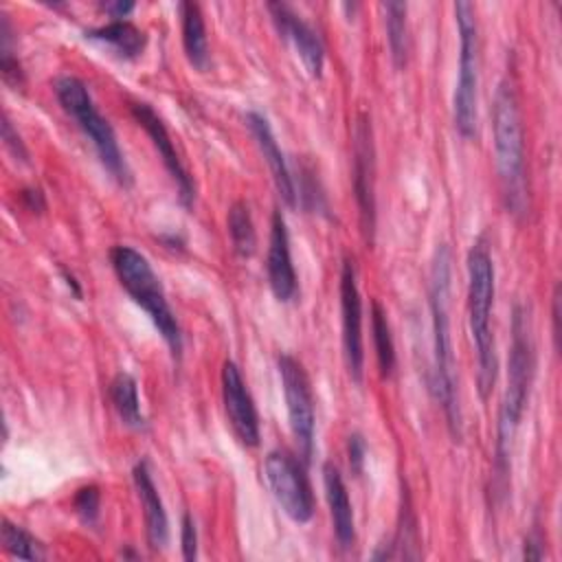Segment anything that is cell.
Returning <instances> with one entry per match:
<instances>
[{
    "label": "cell",
    "mask_w": 562,
    "mask_h": 562,
    "mask_svg": "<svg viewBox=\"0 0 562 562\" xmlns=\"http://www.w3.org/2000/svg\"><path fill=\"white\" fill-rule=\"evenodd\" d=\"M353 193L360 211V224L364 237L371 241L375 231V149L371 121L364 112L356 116L353 123Z\"/></svg>",
    "instance_id": "11"
},
{
    "label": "cell",
    "mask_w": 562,
    "mask_h": 562,
    "mask_svg": "<svg viewBox=\"0 0 562 562\" xmlns=\"http://www.w3.org/2000/svg\"><path fill=\"white\" fill-rule=\"evenodd\" d=\"M551 321H553V345L555 349H560V283H555L553 296H551Z\"/></svg>",
    "instance_id": "32"
},
{
    "label": "cell",
    "mask_w": 562,
    "mask_h": 562,
    "mask_svg": "<svg viewBox=\"0 0 562 562\" xmlns=\"http://www.w3.org/2000/svg\"><path fill=\"white\" fill-rule=\"evenodd\" d=\"M380 9L384 13L391 59L395 68H404L408 59V22H406L408 7L404 2H382Z\"/></svg>",
    "instance_id": "22"
},
{
    "label": "cell",
    "mask_w": 562,
    "mask_h": 562,
    "mask_svg": "<svg viewBox=\"0 0 562 562\" xmlns=\"http://www.w3.org/2000/svg\"><path fill=\"white\" fill-rule=\"evenodd\" d=\"M347 454H349V468L353 474H362L364 459H367V443L360 432H351L347 439Z\"/></svg>",
    "instance_id": "30"
},
{
    "label": "cell",
    "mask_w": 562,
    "mask_h": 562,
    "mask_svg": "<svg viewBox=\"0 0 562 562\" xmlns=\"http://www.w3.org/2000/svg\"><path fill=\"white\" fill-rule=\"evenodd\" d=\"M246 125H248L255 143H257L263 160L268 162V169L272 173V182H274L281 200L290 209H294L299 204V200H296V184H294V178H292L290 167L285 162V156H283L277 138H274L270 121L266 119V114H261L257 110H250V112H246Z\"/></svg>",
    "instance_id": "16"
},
{
    "label": "cell",
    "mask_w": 562,
    "mask_h": 562,
    "mask_svg": "<svg viewBox=\"0 0 562 562\" xmlns=\"http://www.w3.org/2000/svg\"><path fill=\"white\" fill-rule=\"evenodd\" d=\"M86 37L108 46L112 53H116L123 59H136L147 44L145 33L130 20H112L103 26L86 31Z\"/></svg>",
    "instance_id": "20"
},
{
    "label": "cell",
    "mask_w": 562,
    "mask_h": 562,
    "mask_svg": "<svg viewBox=\"0 0 562 562\" xmlns=\"http://www.w3.org/2000/svg\"><path fill=\"white\" fill-rule=\"evenodd\" d=\"M494 158L505 209L522 217L529 209L527 176H525V136L520 123L518 99L509 79H503L494 92L492 105Z\"/></svg>",
    "instance_id": "3"
},
{
    "label": "cell",
    "mask_w": 562,
    "mask_h": 562,
    "mask_svg": "<svg viewBox=\"0 0 562 562\" xmlns=\"http://www.w3.org/2000/svg\"><path fill=\"white\" fill-rule=\"evenodd\" d=\"M323 487H325V498H327V505H329V516H331L336 542L342 549H349L356 540L353 509H351V501H349L345 479H342L340 470L329 461L323 465Z\"/></svg>",
    "instance_id": "18"
},
{
    "label": "cell",
    "mask_w": 562,
    "mask_h": 562,
    "mask_svg": "<svg viewBox=\"0 0 562 562\" xmlns=\"http://www.w3.org/2000/svg\"><path fill=\"white\" fill-rule=\"evenodd\" d=\"M180 547H182V558L187 562H193L198 558V529H195V522L189 514H182Z\"/></svg>",
    "instance_id": "29"
},
{
    "label": "cell",
    "mask_w": 562,
    "mask_h": 562,
    "mask_svg": "<svg viewBox=\"0 0 562 562\" xmlns=\"http://www.w3.org/2000/svg\"><path fill=\"white\" fill-rule=\"evenodd\" d=\"M110 263L121 288L127 296L149 316L156 331L165 340L173 360L182 356V329L167 301L160 277L154 272L151 263L143 252L132 246H114L110 250Z\"/></svg>",
    "instance_id": "5"
},
{
    "label": "cell",
    "mask_w": 562,
    "mask_h": 562,
    "mask_svg": "<svg viewBox=\"0 0 562 562\" xmlns=\"http://www.w3.org/2000/svg\"><path fill=\"white\" fill-rule=\"evenodd\" d=\"M533 338L527 307L516 303L512 312V345L507 358V386L498 408L496 424V448H494V487L496 494H503L507 487L509 474V450L514 432L522 419L529 389L533 380Z\"/></svg>",
    "instance_id": "2"
},
{
    "label": "cell",
    "mask_w": 562,
    "mask_h": 562,
    "mask_svg": "<svg viewBox=\"0 0 562 562\" xmlns=\"http://www.w3.org/2000/svg\"><path fill=\"white\" fill-rule=\"evenodd\" d=\"M340 321H342V356L349 378L360 384L364 373L362 351V299L358 290V274L351 257L342 259L340 268Z\"/></svg>",
    "instance_id": "10"
},
{
    "label": "cell",
    "mask_w": 562,
    "mask_h": 562,
    "mask_svg": "<svg viewBox=\"0 0 562 562\" xmlns=\"http://www.w3.org/2000/svg\"><path fill=\"white\" fill-rule=\"evenodd\" d=\"M222 402L228 417V424L246 448L259 446V415L252 402V395L244 382L239 367L233 360L222 364Z\"/></svg>",
    "instance_id": "13"
},
{
    "label": "cell",
    "mask_w": 562,
    "mask_h": 562,
    "mask_svg": "<svg viewBox=\"0 0 562 562\" xmlns=\"http://www.w3.org/2000/svg\"><path fill=\"white\" fill-rule=\"evenodd\" d=\"M266 272H268V285L274 299L281 303H290L299 292V281H296V270L290 252V235H288V226L281 211L272 213Z\"/></svg>",
    "instance_id": "15"
},
{
    "label": "cell",
    "mask_w": 562,
    "mask_h": 562,
    "mask_svg": "<svg viewBox=\"0 0 562 562\" xmlns=\"http://www.w3.org/2000/svg\"><path fill=\"white\" fill-rule=\"evenodd\" d=\"M20 195H22V200H24L29 211H33V213H42L44 211L46 202H44V193L40 189H24Z\"/></svg>",
    "instance_id": "33"
},
{
    "label": "cell",
    "mask_w": 562,
    "mask_h": 562,
    "mask_svg": "<svg viewBox=\"0 0 562 562\" xmlns=\"http://www.w3.org/2000/svg\"><path fill=\"white\" fill-rule=\"evenodd\" d=\"M178 13H180L184 55L195 70L204 72L209 68L211 55H209V40H206L202 9L198 2H180Z\"/></svg>",
    "instance_id": "19"
},
{
    "label": "cell",
    "mask_w": 562,
    "mask_h": 562,
    "mask_svg": "<svg viewBox=\"0 0 562 562\" xmlns=\"http://www.w3.org/2000/svg\"><path fill=\"white\" fill-rule=\"evenodd\" d=\"M132 481H134L140 507H143L147 542L154 551H160L167 547V540H169V520H167V512H165L162 498L158 494V487L154 483L149 463L145 459L134 463Z\"/></svg>",
    "instance_id": "17"
},
{
    "label": "cell",
    "mask_w": 562,
    "mask_h": 562,
    "mask_svg": "<svg viewBox=\"0 0 562 562\" xmlns=\"http://www.w3.org/2000/svg\"><path fill=\"white\" fill-rule=\"evenodd\" d=\"M371 331H373V349H375L380 373L382 378H391L395 369V342L391 336L386 314L378 301H373L371 305Z\"/></svg>",
    "instance_id": "24"
},
{
    "label": "cell",
    "mask_w": 562,
    "mask_h": 562,
    "mask_svg": "<svg viewBox=\"0 0 562 562\" xmlns=\"http://www.w3.org/2000/svg\"><path fill=\"white\" fill-rule=\"evenodd\" d=\"M452 257L450 248L441 244L435 250L430 277H428V305L432 318V391L437 402L443 408L448 432L452 441H461L463 422L459 406V386H457V362L450 334V279H452Z\"/></svg>",
    "instance_id": "1"
},
{
    "label": "cell",
    "mask_w": 562,
    "mask_h": 562,
    "mask_svg": "<svg viewBox=\"0 0 562 562\" xmlns=\"http://www.w3.org/2000/svg\"><path fill=\"white\" fill-rule=\"evenodd\" d=\"M290 430L303 463H310L314 457V437H316V413H314V393L305 367L290 353L277 358Z\"/></svg>",
    "instance_id": "8"
},
{
    "label": "cell",
    "mask_w": 562,
    "mask_h": 562,
    "mask_svg": "<svg viewBox=\"0 0 562 562\" xmlns=\"http://www.w3.org/2000/svg\"><path fill=\"white\" fill-rule=\"evenodd\" d=\"M0 538H2V547L9 555L20 558V560H42L44 553V544L29 533L24 527L13 525L9 520H2V529H0Z\"/></svg>",
    "instance_id": "25"
},
{
    "label": "cell",
    "mask_w": 562,
    "mask_h": 562,
    "mask_svg": "<svg viewBox=\"0 0 562 562\" xmlns=\"http://www.w3.org/2000/svg\"><path fill=\"white\" fill-rule=\"evenodd\" d=\"M130 112L134 116V121L145 130V134L149 136L151 145L156 147L167 173L171 176L176 189H178V200L184 209H191L193 202H195V184H193V178L189 176L187 167L182 165L178 151H176V145L162 123V119L154 112V108L145 101H132L130 103Z\"/></svg>",
    "instance_id": "12"
},
{
    "label": "cell",
    "mask_w": 562,
    "mask_h": 562,
    "mask_svg": "<svg viewBox=\"0 0 562 562\" xmlns=\"http://www.w3.org/2000/svg\"><path fill=\"white\" fill-rule=\"evenodd\" d=\"M99 507H101V492L97 485H83L77 490V494L72 498V509L83 525H88V527L97 525Z\"/></svg>",
    "instance_id": "27"
},
{
    "label": "cell",
    "mask_w": 562,
    "mask_h": 562,
    "mask_svg": "<svg viewBox=\"0 0 562 562\" xmlns=\"http://www.w3.org/2000/svg\"><path fill=\"white\" fill-rule=\"evenodd\" d=\"M2 143L4 147L9 149V154L20 160V162H29V151H26V145L22 140V136L18 134V130L13 127L11 119L7 114H2Z\"/></svg>",
    "instance_id": "28"
},
{
    "label": "cell",
    "mask_w": 562,
    "mask_h": 562,
    "mask_svg": "<svg viewBox=\"0 0 562 562\" xmlns=\"http://www.w3.org/2000/svg\"><path fill=\"white\" fill-rule=\"evenodd\" d=\"M101 7L112 20H125L134 11V2H127V0H108Z\"/></svg>",
    "instance_id": "31"
},
{
    "label": "cell",
    "mask_w": 562,
    "mask_h": 562,
    "mask_svg": "<svg viewBox=\"0 0 562 562\" xmlns=\"http://www.w3.org/2000/svg\"><path fill=\"white\" fill-rule=\"evenodd\" d=\"M268 13L279 35L292 44L307 75L312 79H318L325 66V48L318 33L288 2H268Z\"/></svg>",
    "instance_id": "14"
},
{
    "label": "cell",
    "mask_w": 562,
    "mask_h": 562,
    "mask_svg": "<svg viewBox=\"0 0 562 562\" xmlns=\"http://www.w3.org/2000/svg\"><path fill=\"white\" fill-rule=\"evenodd\" d=\"M110 402L116 411V415L121 417V422L134 430H143L147 426L145 415L140 411V402H138V386L136 380L127 373V371H119L112 382H110Z\"/></svg>",
    "instance_id": "21"
},
{
    "label": "cell",
    "mask_w": 562,
    "mask_h": 562,
    "mask_svg": "<svg viewBox=\"0 0 562 562\" xmlns=\"http://www.w3.org/2000/svg\"><path fill=\"white\" fill-rule=\"evenodd\" d=\"M454 20L459 29V75L452 94V121L463 138H474L479 121V22L474 4L454 2Z\"/></svg>",
    "instance_id": "7"
},
{
    "label": "cell",
    "mask_w": 562,
    "mask_h": 562,
    "mask_svg": "<svg viewBox=\"0 0 562 562\" xmlns=\"http://www.w3.org/2000/svg\"><path fill=\"white\" fill-rule=\"evenodd\" d=\"M544 555V551H542V540H540V536H527V540H525V558L527 560H540Z\"/></svg>",
    "instance_id": "34"
},
{
    "label": "cell",
    "mask_w": 562,
    "mask_h": 562,
    "mask_svg": "<svg viewBox=\"0 0 562 562\" xmlns=\"http://www.w3.org/2000/svg\"><path fill=\"white\" fill-rule=\"evenodd\" d=\"M53 90H55V97H57L59 105L64 108V112L68 116H72L77 127L92 143L97 158L103 165V169L108 171V176L119 187L130 189L134 182L132 169L119 147V140H116V134H114L110 121L97 110L88 86L75 75H59L53 81Z\"/></svg>",
    "instance_id": "6"
},
{
    "label": "cell",
    "mask_w": 562,
    "mask_h": 562,
    "mask_svg": "<svg viewBox=\"0 0 562 562\" xmlns=\"http://www.w3.org/2000/svg\"><path fill=\"white\" fill-rule=\"evenodd\" d=\"M468 321L472 342L476 349V380L481 400H487L496 382L498 360L492 334V310H494V261L485 237L474 239L468 250Z\"/></svg>",
    "instance_id": "4"
},
{
    "label": "cell",
    "mask_w": 562,
    "mask_h": 562,
    "mask_svg": "<svg viewBox=\"0 0 562 562\" xmlns=\"http://www.w3.org/2000/svg\"><path fill=\"white\" fill-rule=\"evenodd\" d=\"M226 226H228V237L233 244V250L239 257H250L257 246V233L255 224L248 211V204L244 200H235L228 209L226 215Z\"/></svg>",
    "instance_id": "23"
},
{
    "label": "cell",
    "mask_w": 562,
    "mask_h": 562,
    "mask_svg": "<svg viewBox=\"0 0 562 562\" xmlns=\"http://www.w3.org/2000/svg\"><path fill=\"white\" fill-rule=\"evenodd\" d=\"M266 483L279 507L299 525L314 516V494L305 474V463L285 450L268 452L263 461Z\"/></svg>",
    "instance_id": "9"
},
{
    "label": "cell",
    "mask_w": 562,
    "mask_h": 562,
    "mask_svg": "<svg viewBox=\"0 0 562 562\" xmlns=\"http://www.w3.org/2000/svg\"><path fill=\"white\" fill-rule=\"evenodd\" d=\"M0 72L4 83L11 88H22L24 86V70L13 53V29L7 18V13H0Z\"/></svg>",
    "instance_id": "26"
}]
</instances>
